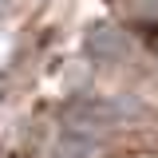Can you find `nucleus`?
<instances>
[{"mask_svg":"<svg viewBox=\"0 0 158 158\" xmlns=\"http://www.w3.org/2000/svg\"><path fill=\"white\" fill-rule=\"evenodd\" d=\"M83 52H87V59H95V63H118L123 52H127V40L111 24H95L83 36Z\"/></svg>","mask_w":158,"mask_h":158,"instance_id":"nucleus-1","label":"nucleus"},{"mask_svg":"<svg viewBox=\"0 0 158 158\" xmlns=\"http://www.w3.org/2000/svg\"><path fill=\"white\" fill-rule=\"evenodd\" d=\"M103 138L91 131H79V127H63L56 138V158H99Z\"/></svg>","mask_w":158,"mask_h":158,"instance_id":"nucleus-2","label":"nucleus"},{"mask_svg":"<svg viewBox=\"0 0 158 158\" xmlns=\"http://www.w3.org/2000/svg\"><path fill=\"white\" fill-rule=\"evenodd\" d=\"M150 52H154V56H158V36H150Z\"/></svg>","mask_w":158,"mask_h":158,"instance_id":"nucleus-3","label":"nucleus"},{"mask_svg":"<svg viewBox=\"0 0 158 158\" xmlns=\"http://www.w3.org/2000/svg\"><path fill=\"white\" fill-rule=\"evenodd\" d=\"M0 8H4V0H0Z\"/></svg>","mask_w":158,"mask_h":158,"instance_id":"nucleus-4","label":"nucleus"}]
</instances>
